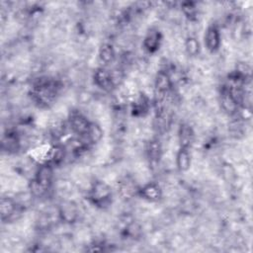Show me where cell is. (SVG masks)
Returning a JSON list of instances; mask_svg holds the SVG:
<instances>
[{"label": "cell", "mask_w": 253, "mask_h": 253, "mask_svg": "<svg viewBox=\"0 0 253 253\" xmlns=\"http://www.w3.org/2000/svg\"><path fill=\"white\" fill-rule=\"evenodd\" d=\"M46 192L49 190L53 180V166L47 162L42 163L33 178Z\"/></svg>", "instance_id": "cell-5"}, {"label": "cell", "mask_w": 253, "mask_h": 253, "mask_svg": "<svg viewBox=\"0 0 253 253\" xmlns=\"http://www.w3.org/2000/svg\"><path fill=\"white\" fill-rule=\"evenodd\" d=\"M98 57L103 64L112 63L116 57V52L113 45L110 43H103L99 48Z\"/></svg>", "instance_id": "cell-20"}, {"label": "cell", "mask_w": 253, "mask_h": 253, "mask_svg": "<svg viewBox=\"0 0 253 253\" xmlns=\"http://www.w3.org/2000/svg\"><path fill=\"white\" fill-rule=\"evenodd\" d=\"M113 192L111 187L104 181H95L88 192L89 201L97 208L105 209L112 203Z\"/></svg>", "instance_id": "cell-2"}, {"label": "cell", "mask_w": 253, "mask_h": 253, "mask_svg": "<svg viewBox=\"0 0 253 253\" xmlns=\"http://www.w3.org/2000/svg\"><path fill=\"white\" fill-rule=\"evenodd\" d=\"M219 101H220V105H221L222 110L226 114H228L230 116H233V115L237 114L238 109L240 107V104L236 100V98L232 95L231 91L229 90V88L226 85H224L221 88L220 95H219Z\"/></svg>", "instance_id": "cell-8"}, {"label": "cell", "mask_w": 253, "mask_h": 253, "mask_svg": "<svg viewBox=\"0 0 253 253\" xmlns=\"http://www.w3.org/2000/svg\"><path fill=\"white\" fill-rule=\"evenodd\" d=\"M204 42L206 48L213 53L219 49L220 43H221V38H220V32L216 25H211L207 28L205 36H204Z\"/></svg>", "instance_id": "cell-10"}, {"label": "cell", "mask_w": 253, "mask_h": 253, "mask_svg": "<svg viewBox=\"0 0 253 253\" xmlns=\"http://www.w3.org/2000/svg\"><path fill=\"white\" fill-rule=\"evenodd\" d=\"M58 215L59 218L66 223L74 222L78 217L77 206L72 202L62 203L58 210Z\"/></svg>", "instance_id": "cell-14"}, {"label": "cell", "mask_w": 253, "mask_h": 253, "mask_svg": "<svg viewBox=\"0 0 253 253\" xmlns=\"http://www.w3.org/2000/svg\"><path fill=\"white\" fill-rule=\"evenodd\" d=\"M173 87L172 79L166 70H160L157 72L154 79V90L155 98L166 99L171 93Z\"/></svg>", "instance_id": "cell-3"}, {"label": "cell", "mask_w": 253, "mask_h": 253, "mask_svg": "<svg viewBox=\"0 0 253 253\" xmlns=\"http://www.w3.org/2000/svg\"><path fill=\"white\" fill-rule=\"evenodd\" d=\"M90 123L91 122L79 112H72L68 118V124L71 130L81 138L86 135Z\"/></svg>", "instance_id": "cell-6"}, {"label": "cell", "mask_w": 253, "mask_h": 253, "mask_svg": "<svg viewBox=\"0 0 253 253\" xmlns=\"http://www.w3.org/2000/svg\"><path fill=\"white\" fill-rule=\"evenodd\" d=\"M191 154L188 148H182L178 150L176 154V166L180 172H186L191 167Z\"/></svg>", "instance_id": "cell-18"}, {"label": "cell", "mask_w": 253, "mask_h": 253, "mask_svg": "<svg viewBox=\"0 0 253 253\" xmlns=\"http://www.w3.org/2000/svg\"><path fill=\"white\" fill-rule=\"evenodd\" d=\"M146 159L151 168H155L159 165L162 156V146L157 138H151L146 143L145 147Z\"/></svg>", "instance_id": "cell-9"}, {"label": "cell", "mask_w": 253, "mask_h": 253, "mask_svg": "<svg viewBox=\"0 0 253 253\" xmlns=\"http://www.w3.org/2000/svg\"><path fill=\"white\" fill-rule=\"evenodd\" d=\"M181 7H182V10H183L184 14L189 18L194 17L197 13L195 3H193V2H183L181 4Z\"/></svg>", "instance_id": "cell-22"}, {"label": "cell", "mask_w": 253, "mask_h": 253, "mask_svg": "<svg viewBox=\"0 0 253 253\" xmlns=\"http://www.w3.org/2000/svg\"><path fill=\"white\" fill-rule=\"evenodd\" d=\"M195 139V132L194 129L191 127L188 124H181L178 129V141L180 144V147L182 148H188L192 146Z\"/></svg>", "instance_id": "cell-15"}, {"label": "cell", "mask_w": 253, "mask_h": 253, "mask_svg": "<svg viewBox=\"0 0 253 253\" xmlns=\"http://www.w3.org/2000/svg\"><path fill=\"white\" fill-rule=\"evenodd\" d=\"M185 49L190 56H196L200 53V42L196 37L190 36L185 41Z\"/></svg>", "instance_id": "cell-21"}, {"label": "cell", "mask_w": 253, "mask_h": 253, "mask_svg": "<svg viewBox=\"0 0 253 253\" xmlns=\"http://www.w3.org/2000/svg\"><path fill=\"white\" fill-rule=\"evenodd\" d=\"M2 150L7 153H15L21 148V139L15 130H9L3 134L1 141Z\"/></svg>", "instance_id": "cell-13"}, {"label": "cell", "mask_w": 253, "mask_h": 253, "mask_svg": "<svg viewBox=\"0 0 253 253\" xmlns=\"http://www.w3.org/2000/svg\"><path fill=\"white\" fill-rule=\"evenodd\" d=\"M65 155H66V150L63 146H61L59 144L52 145L51 147L48 148V150L46 152L44 162H47L52 166L59 165L61 162H63Z\"/></svg>", "instance_id": "cell-16"}, {"label": "cell", "mask_w": 253, "mask_h": 253, "mask_svg": "<svg viewBox=\"0 0 253 253\" xmlns=\"http://www.w3.org/2000/svg\"><path fill=\"white\" fill-rule=\"evenodd\" d=\"M94 83L105 92H112L116 88V82L112 71L105 67H98L93 73Z\"/></svg>", "instance_id": "cell-4"}, {"label": "cell", "mask_w": 253, "mask_h": 253, "mask_svg": "<svg viewBox=\"0 0 253 253\" xmlns=\"http://www.w3.org/2000/svg\"><path fill=\"white\" fill-rule=\"evenodd\" d=\"M149 103L145 95H139L131 104V113L135 117L144 116L148 112Z\"/></svg>", "instance_id": "cell-19"}, {"label": "cell", "mask_w": 253, "mask_h": 253, "mask_svg": "<svg viewBox=\"0 0 253 253\" xmlns=\"http://www.w3.org/2000/svg\"><path fill=\"white\" fill-rule=\"evenodd\" d=\"M104 131L102 129V127L94 122L90 123L88 131L86 133V135L84 137H82V139L88 144V145H93V144H97L103 137Z\"/></svg>", "instance_id": "cell-17"}, {"label": "cell", "mask_w": 253, "mask_h": 253, "mask_svg": "<svg viewBox=\"0 0 253 253\" xmlns=\"http://www.w3.org/2000/svg\"><path fill=\"white\" fill-rule=\"evenodd\" d=\"M161 42H162L161 33L157 29H150L146 33L143 39L142 45H143V48L148 53H154L159 49L161 45Z\"/></svg>", "instance_id": "cell-12"}, {"label": "cell", "mask_w": 253, "mask_h": 253, "mask_svg": "<svg viewBox=\"0 0 253 253\" xmlns=\"http://www.w3.org/2000/svg\"><path fill=\"white\" fill-rule=\"evenodd\" d=\"M137 195L148 202H158L162 198V189L155 182H149L138 189Z\"/></svg>", "instance_id": "cell-11"}, {"label": "cell", "mask_w": 253, "mask_h": 253, "mask_svg": "<svg viewBox=\"0 0 253 253\" xmlns=\"http://www.w3.org/2000/svg\"><path fill=\"white\" fill-rule=\"evenodd\" d=\"M0 213L3 222L10 221L21 213L20 205L9 197H3L0 202Z\"/></svg>", "instance_id": "cell-7"}, {"label": "cell", "mask_w": 253, "mask_h": 253, "mask_svg": "<svg viewBox=\"0 0 253 253\" xmlns=\"http://www.w3.org/2000/svg\"><path fill=\"white\" fill-rule=\"evenodd\" d=\"M58 85L48 78L38 79L32 88V98L41 107L50 106L58 93Z\"/></svg>", "instance_id": "cell-1"}]
</instances>
